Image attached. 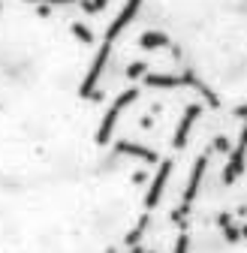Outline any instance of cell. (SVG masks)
Returning a JSON list of instances; mask_svg holds the SVG:
<instances>
[{
  "label": "cell",
  "instance_id": "cell-2",
  "mask_svg": "<svg viewBox=\"0 0 247 253\" xmlns=\"http://www.w3.org/2000/svg\"><path fill=\"white\" fill-rule=\"evenodd\" d=\"M202 112V106H190L187 109V115H184V121H181V133H178V142H184L187 139V133H190V124H193V118Z\"/></svg>",
  "mask_w": 247,
  "mask_h": 253
},
{
  "label": "cell",
  "instance_id": "cell-4",
  "mask_svg": "<svg viewBox=\"0 0 247 253\" xmlns=\"http://www.w3.org/2000/svg\"><path fill=\"white\" fill-rule=\"evenodd\" d=\"M223 232L229 235V241H238V229H235V226L229 223V220H223Z\"/></svg>",
  "mask_w": 247,
  "mask_h": 253
},
{
  "label": "cell",
  "instance_id": "cell-3",
  "mask_svg": "<svg viewBox=\"0 0 247 253\" xmlns=\"http://www.w3.org/2000/svg\"><path fill=\"white\" fill-rule=\"evenodd\" d=\"M202 172H205V160H199V163H196V169H193V181H190V190H187V202H190V196H193V190H196V184H199Z\"/></svg>",
  "mask_w": 247,
  "mask_h": 253
},
{
  "label": "cell",
  "instance_id": "cell-1",
  "mask_svg": "<svg viewBox=\"0 0 247 253\" xmlns=\"http://www.w3.org/2000/svg\"><path fill=\"white\" fill-rule=\"evenodd\" d=\"M48 24V6H0V253H118L106 184L127 154L82 139L64 97L87 76L67 84Z\"/></svg>",
  "mask_w": 247,
  "mask_h": 253
}]
</instances>
